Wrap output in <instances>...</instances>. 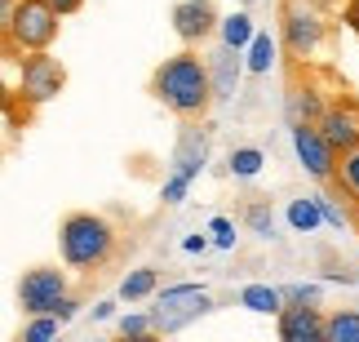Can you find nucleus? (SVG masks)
Masks as SVG:
<instances>
[{
  "label": "nucleus",
  "mask_w": 359,
  "mask_h": 342,
  "mask_svg": "<svg viewBox=\"0 0 359 342\" xmlns=\"http://www.w3.org/2000/svg\"><path fill=\"white\" fill-rule=\"evenodd\" d=\"M151 93L177 116H204V107L213 103V89H209V67L200 63V53H173L156 67L151 76Z\"/></svg>",
  "instance_id": "f257e3e1"
},
{
  "label": "nucleus",
  "mask_w": 359,
  "mask_h": 342,
  "mask_svg": "<svg viewBox=\"0 0 359 342\" xmlns=\"http://www.w3.org/2000/svg\"><path fill=\"white\" fill-rule=\"evenodd\" d=\"M58 249L67 267H102L116 249V227L102 213H67L58 227Z\"/></svg>",
  "instance_id": "f03ea898"
},
{
  "label": "nucleus",
  "mask_w": 359,
  "mask_h": 342,
  "mask_svg": "<svg viewBox=\"0 0 359 342\" xmlns=\"http://www.w3.org/2000/svg\"><path fill=\"white\" fill-rule=\"evenodd\" d=\"M58 27L62 18L53 13L45 0H18L9 13V22H5V40L13 49H49L53 40H58Z\"/></svg>",
  "instance_id": "7ed1b4c3"
},
{
  "label": "nucleus",
  "mask_w": 359,
  "mask_h": 342,
  "mask_svg": "<svg viewBox=\"0 0 359 342\" xmlns=\"http://www.w3.org/2000/svg\"><path fill=\"white\" fill-rule=\"evenodd\" d=\"M62 85H67V67L49 49H27V58H18V98L27 107L53 103Z\"/></svg>",
  "instance_id": "20e7f679"
},
{
  "label": "nucleus",
  "mask_w": 359,
  "mask_h": 342,
  "mask_svg": "<svg viewBox=\"0 0 359 342\" xmlns=\"http://www.w3.org/2000/svg\"><path fill=\"white\" fill-rule=\"evenodd\" d=\"M280 32H284L288 53H293V58H306L324 40V13L315 9L311 0H288L284 13H280Z\"/></svg>",
  "instance_id": "39448f33"
},
{
  "label": "nucleus",
  "mask_w": 359,
  "mask_h": 342,
  "mask_svg": "<svg viewBox=\"0 0 359 342\" xmlns=\"http://www.w3.org/2000/svg\"><path fill=\"white\" fill-rule=\"evenodd\" d=\"M62 294H67V276L58 267H32V271H22V280H18V307L27 316L53 311Z\"/></svg>",
  "instance_id": "423d86ee"
},
{
  "label": "nucleus",
  "mask_w": 359,
  "mask_h": 342,
  "mask_svg": "<svg viewBox=\"0 0 359 342\" xmlns=\"http://www.w3.org/2000/svg\"><path fill=\"white\" fill-rule=\"evenodd\" d=\"M293 147H297V160L306 165L311 178H333L337 173V152L324 143V133L315 129V120H293Z\"/></svg>",
  "instance_id": "0eeeda50"
},
{
  "label": "nucleus",
  "mask_w": 359,
  "mask_h": 342,
  "mask_svg": "<svg viewBox=\"0 0 359 342\" xmlns=\"http://www.w3.org/2000/svg\"><path fill=\"white\" fill-rule=\"evenodd\" d=\"M217 5L213 0H177L173 5V32L182 45H200V40H209L217 32Z\"/></svg>",
  "instance_id": "6e6552de"
},
{
  "label": "nucleus",
  "mask_w": 359,
  "mask_h": 342,
  "mask_svg": "<svg viewBox=\"0 0 359 342\" xmlns=\"http://www.w3.org/2000/svg\"><path fill=\"white\" fill-rule=\"evenodd\" d=\"M315 129L324 133V143L333 147V152H351V147H359V112L355 107H328V112L315 116Z\"/></svg>",
  "instance_id": "1a4fd4ad"
},
{
  "label": "nucleus",
  "mask_w": 359,
  "mask_h": 342,
  "mask_svg": "<svg viewBox=\"0 0 359 342\" xmlns=\"http://www.w3.org/2000/svg\"><path fill=\"white\" fill-rule=\"evenodd\" d=\"M284 342H324V316L315 307H280Z\"/></svg>",
  "instance_id": "9d476101"
},
{
  "label": "nucleus",
  "mask_w": 359,
  "mask_h": 342,
  "mask_svg": "<svg viewBox=\"0 0 359 342\" xmlns=\"http://www.w3.org/2000/svg\"><path fill=\"white\" fill-rule=\"evenodd\" d=\"M209 67V89H213V98H231L236 93V80H240V63H236V49L222 45L213 53V63H204Z\"/></svg>",
  "instance_id": "9b49d317"
},
{
  "label": "nucleus",
  "mask_w": 359,
  "mask_h": 342,
  "mask_svg": "<svg viewBox=\"0 0 359 342\" xmlns=\"http://www.w3.org/2000/svg\"><path fill=\"white\" fill-rule=\"evenodd\" d=\"M160 307H164V311H173V307L204 311V307H209V294L196 289V284H177V289H164V294H160Z\"/></svg>",
  "instance_id": "f8f14e48"
},
{
  "label": "nucleus",
  "mask_w": 359,
  "mask_h": 342,
  "mask_svg": "<svg viewBox=\"0 0 359 342\" xmlns=\"http://www.w3.org/2000/svg\"><path fill=\"white\" fill-rule=\"evenodd\" d=\"M324 342H359V311H337L324 320Z\"/></svg>",
  "instance_id": "ddd939ff"
},
{
  "label": "nucleus",
  "mask_w": 359,
  "mask_h": 342,
  "mask_svg": "<svg viewBox=\"0 0 359 342\" xmlns=\"http://www.w3.org/2000/svg\"><path fill=\"white\" fill-rule=\"evenodd\" d=\"M341 187L351 191V200H359V147H351V152H341Z\"/></svg>",
  "instance_id": "4468645a"
},
{
  "label": "nucleus",
  "mask_w": 359,
  "mask_h": 342,
  "mask_svg": "<svg viewBox=\"0 0 359 342\" xmlns=\"http://www.w3.org/2000/svg\"><path fill=\"white\" fill-rule=\"evenodd\" d=\"M151 289H156V271H137V276H129L120 284V298H129V303H137V298H147Z\"/></svg>",
  "instance_id": "2eb2a0df"
},
{
  "label": "nucleus",
  "mask_w": 359,
  "mask_h": 342,
  "mask_svg": "<svg viewBox=\"0 0 359 342\" xmlns=\"http://www.w3.org/2000/svg\"><path fill=\"white\" fill-rule=\"evenodd\" d=\"M244 303L253 311H280V294L275 289H244Z\"/></svg>",
  "instance_id": "dca6fc26"
},
{
  "label": "nucleus",
  "mask_w": 359,
  "mask_h": 342,
  "mask_svg": "<svg viewBox=\"0 0 359 342\" xmlns=\"http://www.w3.org/2000/svg\"><path fill=\"white\" fill-rule=\"evenodd\" d=\"M53 334H58V320H49V311H45L36 324H27V329H22L27 342H40V338H53Z\"/></svg>",
  "instance_id": "f3484780"
},
{
  "label": "nucleus",
  "mask_w": 359,
  "mask_h": 342,
  "mask_svg": "<svg viewBox=\"0 0 359 342\" xmlns=\"http://www.w3.org/2000/svg\"><path fill=\"white\" fill-rule=\"evenodd\" d=\"M248 36H253V32H248V18H244V13H236V18L226 22V45H231V49H240Z\"/></svg>",
  "instance_id": "a211bd4d"
},
{
  "label": "nucleus",
  "mask_w": 359,
  "mask_h": 342,
  "mask_svg": "<svg viewBox=\"0 0 359 342\" xmlns=\"http://www.w3.org/2000/svg\"><path fill=\"white\" fill-rule=\"evenodd\" d=\"M266 67H271V40L257 36L253 40V72H266Z\"/></svg>",
  "instance_id": "6ab92c4d"
},
{
  "label": "nucleus",
  "mask_w": 359,
  "mask_h": 342,
  "mask_svg": "<svg viewBox=\"0 0 359 342\" xmlns=\"http://www.w3.org/2000/svg\"><path fill=\"white\" fill-rule=\"evenodd\" d=\"M45 5L58 13V18H67V13H80V9H85V0H45Z\"/></svg>",
  "instance_id": "aec40b11"
},
{
  "label": "nucleus",
  "mask_w": 359,
  "mask_h": 342,
  "mask_svg": "<svg viewBox=\"0 0 359 342\" xmlns=\"http://www.w3.org/2000/svg\"><path fill=\"white\" fill-rule=\"evenodd\" d=\"M236 169H240V173H253V169H257V152H240V156H236Z\"/></svg>",
  "instance_id": "412c9836"
},
{
  "label": "nucleus",
  "mask_w": 359,
  "mask_h": 342,
  "mask_svg": "<svg viewBox=\"0 0 359 342\" xmlns=\"http://www.w3.org/2000/svg\"><path fill=\"white\" fill-rule=\"evenodd\" d=\"M151 324L142 320V316H133V320H120V334H147Z\"/></svg>",
  "instance_id": "4be33fe9"
},
{
  "label": "nucleus",
  "mask_w": 359,
  "mask_h": 342,
  "mask_svg": "<svg viewBox=\"0 0 359 342\" xmlns=\"http://www.w3.org/2000/svg\"><path fill=\"white\" fill-rule=\"evenodd\" d=\"M293 223L297 227H311L315 223V209H311V204H297V209H293Z\"/></svg>",
  "instance_id": "5701e85b"
},
{
  "label": "nucleus",
  "mask_w": 359,
  "mask_h": 342,
  "mask_svg": "<svg viewBox=\"0 0 359 342\" xmlns=\"http://www.w3.org/2000/svg\"><path fill=\"white\" fill-rule=\"evenodd\" d=\"M346 27L359 36V0H351V5H346Z\"/></svg>",
  "instance_id": "b1692460"
},
{
  "label": "nucleus",
  "mask_w": 359,
  "mask_h": 342,
  "mask_svg": "<svg viewBox=\"0 0 359 342\" xmlns=\"http://www.w3.org/2000/svg\"><path fill=\"white\" fill-rule=\"evenodd\" d=\"M13 5H18V0H0V32H5V22H9V13H13Z\"/></svg>",
  "instance_id": "393cba45"
},
{
  "label": "nucleus",
  "mask_w": 359,
  "mask_h": 342,
  "mask_svg": "<svg viewBox=\"0 0 359 342\" xmlns=\"http://www.w3.org/2000/svg\"><path fill=\"white\" fill-rule=\"evenodd\" d=\"M9 98H13V93H9L5 80H0V112H9Z\"/></svg>",
  "instance_id": "a878e982"
},
{
  "label": "nucleus",
  "mask_w": 359,
  "mask_h": 342,
  "mask_svg": "<svg viewBox=\"0 0 359 342\" xmlns=\"http://www.w3.org/2000/svg\"><path fill=\"white\" fill-rule=\"evenodd\" d=\"M0 160H5V156H0Z\"/></svg>",
  "instance_id": "bb28decb"
}]
</instances>
